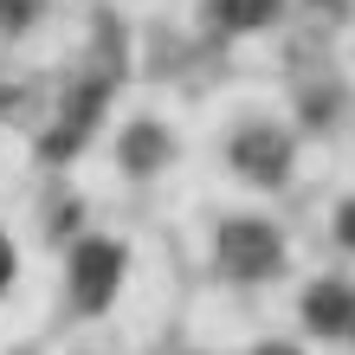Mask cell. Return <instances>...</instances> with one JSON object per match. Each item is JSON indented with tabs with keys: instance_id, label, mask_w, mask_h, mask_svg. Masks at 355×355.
<instances>
[{
	"instance_id": "obj_1",
	"label": "cell",
	"mask_w": 355,
	"mask_h": 355,
	"mask_svg": "<svg viewBox=\"0 0 355 355\" xmlns=\"http://www.w3.org/2000/svg\"><path fill=\"white\" fill-rule=\"evenodd\" d=\"M214 252H220V271L239 278V284H259V278H271V271L284 265V245H278V233H271L265 220H226Z\"/></svg>"
},
{
	"instance_id": "obj_2",
	"label": "cell",
	"mask_w": 355,
	"mask_h": 355,
	"mask_svg": "<svg viewBox=\"0 0 355 355\" xmlns=\"http://www.w3.org/2000/svg\"><path fill=\"white\" fill-rule=\"evenodd\" d=\"M116 278H123V252L110 239H85L71 252V304L78 310H103L110 291H116Z\"/></svg>"
},
{
	"instance_id": "obj_3",
	"label": "cell",
	"mask_w": 355,
	"mask_h": 355,
	"mask_svg": "<svg viewBox=\"0 0 355 355\" xmlns=\"http://www.w3.org/2000/svg\"><path fill=\"white\" fill-rule=\"evenodd\" d=\"M103 103H110V85H103V78H78V85L65 91V103H58V123H52L46 149H52V155H71L78 142H85V136L97 130Z\"/></svg>"
},
{
	"instance_id": "obj_4",
	"label": "cell",
	"mask_w": 355,
	"mask_h": 355,
	"mask_svg": "<svg viewBox=\"0 0 355 355\" xmlns=\"http://www.w3.org/2000/svg\"><path fill=\"white\" fill-rule=\"evenodd\" d=\"M233 168H239V175H252L259 187H278V181L291 175V136H284V130H271V123L239 130V136H233Z\"/></svg>"
},
{
	"instance_id": "obj_5",
	"label": "cell",
	"mask_w": 355,
	"mask_h": 355,
	"mask_svg": "<svg viewBox=\"0 0 355 355\" xmlns=\"http://www.w3.org/2000/svg\"><path fill=\"white\" fill-rule=\"evenodd\" d=\"M304 323L323 336H355V291L349 284H317L304 297Z\"/></svg>"
},
{
	"instance_id": "obj_6",
	"label": "cell",
	"mask_w": 355,
	"mask_h": 355,
	"mask_svg": "<svg viewBox=\"0 0 355 355\" xmlns=\"http://www.w3.org/2000/svg\"><path fill=\"white\" fill-rule=\"evenodd\" d=\"M207 13H214L226 33H245V26H259V19L278 13V0H207Z\"/></svg>"
},
{
	"instance_id": "obj_7",
	"label": "cell",
	"mask_w": 355,
	"mask_h": 355,
	"mask_svg": "<svg viewBox=\"0 0 355 355\" xmlns=\"http://www.w3.org/2000/svg\"><path fill=\"white\" fill-rule=\"evenodd\" d=\"M162 155H168L162 130H149V123H142V130H130V168H149V162H162Z\"/></svg>"
},
{
	"instance_id": "obj_8",
	"label": "cell",
	"mask_w": 355,
	"mask_h": 355,
	"mask_svg": "<svg viewBox=\"0 0 355 355\" xmlns=\"http://www.w3.org/2000/svg\"><path fill=\"white\" fill-rule=\"evenodd\" d=\"M33 19V0H0V33H19Z\"/></svg>"
},
{
	"instance_id": "obj_9",
	"label": "cell",
	"mask_w": 355,
	"mask_h": 355,
	"mask_svg": "<svg viewBox=\"0 0 355 355\" xmlns=\"http://www.w3.org/2000/svg\"><path fill=\"white\" fill-rule=\"evenodd\" d=\"M7 284H13V245L0 239V291H7Z\"/></svg>"
},
{
	"instance_id": "obj_10",
	"label": "cell",
	"mask_w": 355,
	"mask_h": 355,
	"mask_svg": "<svg viewBox=\"0 0 355 355\" xmlns=\"http://www.w3.org/2000/svg\"><path fill=\"white\" fill-rule=\"evenodd\" d=\"M259 355H297V349H284V343H271V349H259Z\"/></svg>"
}]
</instances>
